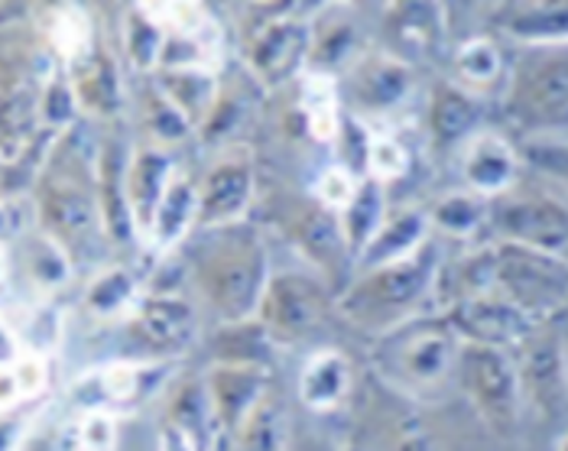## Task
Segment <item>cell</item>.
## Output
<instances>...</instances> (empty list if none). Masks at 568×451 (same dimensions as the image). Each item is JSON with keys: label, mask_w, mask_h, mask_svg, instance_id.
<instances>
[{"label": "cell", "mask_w": 568, "mask_h": 451, "mask_svg": "<svg viewBox=\"0 0 568 451\" xmlns=\"http://www.w3.org/2000/svg\"><path fill=\"white\" fill-rule=\"evenodd\" d=\"M202 383L224 439H231L244 426V419L270 397V370L263 363L212 361L202 373Z\"/></svg>", "instance_id": "obj_18"}, {"label": "cell", "mask_w": 568, "mask_h": 451, "mask_svg": "<svg viewBox=\"0 0 568 451\" xmlns=\"http://www.w3.org/2000/svg\"><path fill=\"white\" fill-rule=\"evenodd\" d=\"M351 383H354V370L348 358L335 348H322L308 355V361L303 363L296 393L303 407L312 412H332L348 400Z\"/></svg>", "instance_id": "obj_29"}, {"label": "cell", "mask_w": 568, "mask_h": 451, "mask_svg": "<svg viewBox=\"0 0 568 451\" xmlns=\"http://www.w3.org/2000/svg\"><path fill=\"white\" fill-rule=\"evenodd\" d=\"M20 267L23 276L30 279V286H37L40 293H55L72 279V257L37 227V234H27L20 240Z\"/></svg>", "instance_id": "obj_37"}, {"label": "cell", "mask_w": 568, "mask_h": 451, "mask_svg": "<svg viewBox=\"0 0 568 451\" xmlns=\"http://www.w3.org/2000/svg\"><path fill=\"white\" fill-rule=\"evenodd\" d=\"M387 218H390V212H387V185L364 176L357 182L354 198L338 212V225H342V237L348 244L351 260L361 257V250L374 240V234L384 227Z\"/></svg>", "instance_id": "obj_35"}, {"label": "cell", "mask_w": 568, "mask_h": 451, "mask_svg": "<svg viewBox=\"0 0 568 451\" xmlns=\"http://www.w3.org/2000/svg\"><path fill=\"white\" fill-rule=\"evenodd\" d=\"M175 173L179 170H175L170 150L153 146V143L133 146L131 163H128V205H131V218L140 244L146 240L153 218H156V208H160Z\"/></svg>", "instance_id": "obj_23"}, {"label": "cell", "mask_w": 568, "mask_h": 451, "mask_svg": "<svg viewBox=\"0 0 568 451\" xmlns=\"http://www.w3.org/2000/svg\"><path fill=\"white\" fill-rule=\"evenodd\" d=\"M500 30L524 45H568V0L510 3L497 13Z\"/></svg>", "instance_id": "obj_31"}, {"label": "cell", "mask_w": 568, "mask_h": 451, "mask_svg": "<svg viewBox=\"0 0 568 451\" xmlns=\"http://www.w3.org/2000/svg\"><path fill=\"white\" fill-rule=\"evenodd\" d=\"M37 227L69 257L88 260L111 247L98 202V136L79 121L52 140L33 182Z\"/></svg>", "instance_id": "obj_1"}, {"label": "cell", "mask_w": 568, "mask_h": 451, "mask_svg": "<svg viewBox=\"0 0 568 451\" xmlns=\"http://www.w3.org/2000/svg\"><path fill=\"white\" fill-rule=\"evenodd\" d=\"M286 234L325 283L342 279V289L348 286V273H354V260H351L348 244L342 237V225H338L335 212L322 208L315 198H300L286 212Z\"/></svg>", "instance_id": "obj_17"}, {"label": "cell", "mask_w": 568, "mask_h": 451, "mask_svg": "<svg viewBox=\"0 0 568 451\" xmlns=\"http://www.w3.org/2000/svg\"><path fill=\"white\" fill-rule=\"evenodd\" d=\"M27 403H30V400H27V393H23V387H20V377H17V370H13V363H3V367H0V412L27 407Z\"/></svg>", "instance_id": "obj_47"}, {"label": "cell", "mask_w": 568, "mask_h": 451, "mask_svg": "<svg viewBox=\"0 0 568 451\" xmlns=\"http://www.w3.org/2000/svg\"><path fill=\"white\" fill-rule=\"evenodd\" d=\"M357 176L345 170L342 163H332V166H325L322 173H318V180H315V188H312V198L322 205V208H328V212H342L345 205H348L351 198H354V192H357Z\"/></svg>", "instance_id": "obj_45"}, {"label": "cell", "mask_w": 568, "mask_h": 451, "mask_svg": "<svg viewBox=\"0 0 568 451\" xmlns=\"http://www.w3.org/2000/svg\"><path fill=\"white\" fill-rule=\"evenodd\" d=\"M524 407H532L546 419H559L568 409V355L562 338L539 325L514 351Z\"/></svg>", "instance_id": "obj_14"}, {"label": "cell", "mask_w": 568, "mask_h": 451, "mask_svg": "<svg viewBox=\"0 0 568 451\" xmlns=\"http://www.w3.org/2000/svg\"><path fill=\"white\" fill-rule=\"evenodd\" d=\"M290 435H293L290 412L283 407V400L273 397L270 390V397L231 435V445L234 451H290Z\"/></svg>", "instance_id": "obj_38"}, {"label": "cell", "mask_w": 568, "mask_h": 451, "mask_svg": "<svg viewBox=\"0 0 568 451\" xmlns=\"http://www.w3.org/2000/svg\"><path fill=\"white\" fill-rule=\"evenodd\" d=\"M20 355H23L20 335L13 331V325H10L7 316L0 312V367H3V363H13Z\"/></svg>", "instance_id": "obj_48"}, {"label": "cell", "mask_w": 568, "mask_h": 451, "mask_svg": "<svg viewBox=\"0 0 568 451\" xmlns=\"http://www.w3.org/2000/svg\"><path fill=\"white\" fill-rule=\"evenodd\" d=\"M409 170V153L406 146L387 134H371V146H367V176L384 185L403 180Z\"/></svg>", "instance_id": "obj_42"}, {"label": "cell", "mask_w": 568, "mask_h": 451, "mask_svg": "<svg viewBox=\"0 0 568 451\" xmlns=\"http://www.w3.org/2000/svg\"><path fill=\"white\" fill-rule=\"evenodd\" d=\"M328 283L306 270L273 273L263 289L257 321L276 345H300L328 318Z\"/></svg>", "instance_id": "obj_8"}, {"label": "cell", "mask_w": 568, "mask_h": 451, "mask_svg": "<svg viewBox=\"0 0 568 451\" xmlns=\"http://www.w3.org/2000/svg\"><path fill=\"white\" fill-rule=\"evenodd\" d=\"M189 276L221 325L251 321L273 276L266 240L247 222L202 230L189 254Z\"/></svg>", "instance_id": "obj_2"}, {"label": "cell", "mask_w": 568, "mask_h": 451, "mask_svg": "<svg viewBox=\"0 0 568 451\" xmlns=\"http://www.w3.org/2000/svg\"><path fill=\"white\" fill-rule=\"evenodd\" d=\"M442 316L452 325V331L462 338V345H481V348H500V351H517L542 325L539 318L520 309L514 299H507L500 289L462 299V303L448 306Z\"/></svg>", "instance_id": "obj_12"}, {"label": "cell", "mask_w": 568, "mask_h": 451, "mask_svg": "<svg viewBox=\"0 0 568 451\" xmlns=\"http://www.w3.org/2000/svg\"><path fill=\"white\" fill-rule=\"evenodd\" d=\"M429 240H433L429 212H426V208H403V212L390 215V218L384 222V227L374 234V240L361 250V257L354 260V273L409 260V257L419 254Z\"/></svg>", "instance_id": "obj_26"}, {"label": "cell", "mask_w": 568, "mask_h": 451, "mask_svg": "<svg viewBox=\"0 0 568 451\" xmlns=\"http://www.w3.org/2000/svg\"><path fill=\"white\" fill-rule=\"evenodd\" d=\"M79 451H114L118 449V416L94 409V412H79L72 422Z\"/></svg>", "instance_id": "obj_43"}, {"label": "cell", "mask_w": 568, "mask_h": 451, "mask_svg": "<svg viewBox=\"0 0 568 451\" xmlns=\"http://www.w3.org/2000/svg\"><path fill=\"white\" fill-rule=\"evenodd\" d=\"M37 17L33 7H20V3H0V30H13L23 27Z\"/></svg>", "instance_id": "obj_49"}, {"label": "cell", "mask_w": 568, "mask_h": 451, "mask_svg": "<svg viewBox=\"0 0 568 451\" xmlns=\"http://www.w3.org/2000/svg\"><path fill=\"white\" fill-rule=\"evenodd\" d=\"M23 451H79L72 422H69V426H49V422H40V429L30 435V442L23 445Z\"/></svg>", "instance_id": "obj_46"}, {"label": "cell", "mask_w": 568, "mask_h": 451, "mask_svg": "<svg viewBox=\"0 0 568 451\" xmlns=\"http://www.w3.org/2000/svg\"><path fill=\"white\" fill-rule=\"evenodd\" d=\"M462 182L468 192L497 202L514 192L520 176V153L517 146L497 131H478L462 146Z\"/></svg>", "instance_id": "obj_22"}, {"label": "cell", "mask_w": 568, "mask_h": 451, "mask_svg": "<svg viewBox=\"0 0 568 451\" xmlns=\"http://www.w3.org/2000/svg\"><path fill=\"white\" fill-rule=\"evenodd\" d=\"M342 101H348L354 117H387L399 111L416 89V72L394 52H364L342 75Z\"/></svg>", "instance_id": "obj_13"}, {"label": "cell", "mask_w": 568, "mask_h": 451, "mask_svg": "<svg viewBox=\"0 0 568 451\" xmlns=\"http://www.w3.org/2000/svg\"><path fill=\"white\" fill-rule=\"evenodd\" d=\"M556 451H568V435L559 442V445H556Z\"/></svg>", "instance_id": "obj_51"}, {"label": "cell", "mask_w": 568, "mask_h": 451, "mask_svg": "<svg viewBox=\"0 0 568 451\" xmlns=\"http://www.w3.org/2000/svg\"><path fill=\"white\" fill-rule=\"evenodd\" d=\"M257 195V166L247 150H231L199 180V230L241 225Z\"/></svg>", "instance_id": "obj_16"}, {"label": "cell", "mask_w": 568, "mask_h": 451, "mask_svg": "<svg viewBox=\"0 0 568 451\" xmlns=\"http://www.w3.org/2000/svg\"><path fill=\"white\" fill-rule=\"evenodd\" d=\"M481 98L462 89L455 79L452 82H438L436 89L429 91L426 101V127L429 136L438 146H465L471 136L481 131Z\"/></svg>", "instance_id": "obj_25"}, {"label": "cell", "mask_w": 568, "mask_h": 451, "mask_svg": "<svg viewBox=\"0 0 568 451\" xmlns=\"http://www.w3.org/2000/svg\"><path fill=\"white\" fill-rule=\"evenodd\" d=\"M455 82L471 94H487L497 85H507V59L504 49L490 37H471L455 49Z\"/></svg>", "instance_id": "obj_36"}, {"label": "cell", "mask_w": 568, "mask_h": 451, "mask_svg": "<svg viewBox=\"0 0 568 451\" xmlns=\"http://www.w3.org/2000/svg\"><path fill=\"white\" fill-rule=\"evenodd\" d=\"M367 52L364 27L351 7H322L308 17V72L338 79Z\"/></svg>", "instance_id": "obj_20"}, {"label": "cell", "mask_w": 568, "mask_h": 451, "mask_svg": "<svg viewBox=\"0 0 568 451\" xmlns=\"http://www.w3.org/2000/svg\"><path fill=\"white\" fill-rule=\"evenodd\" d=\"M387 43L396 59L416 62L436 55L445 43V10L438 3H399L387 10Z\"/></svg>", "instance_id": "obj_24"}, {"label": "cell", "mask_w": 568, "mask_h": 451, "mask_svg": "<svg viewBox=\"0 0 568 451\" xmlns=\"http://www.w3.org/2000/svg\"><path fill=\"white\" fill-rule=\"evenodd\" d=\"M504 111L524 134L568 131V45H526L507 72Z\"/></svg>", "instance_id": "obj_4"}, {"label": "cell", "mask_w": 568, "mask_h": 451, "mask_svg": "<svg viewBox=\"0 0 568 451\" xmlns=\"http://www.w3.org/2000/svg\"><path fill=\"white\" fill-rule=\"evenodd\" d=\"M143 286L140 276L124 267V264H111L91 276V283L82 293V309L85 316L98 321H114V318H128L136 309V303L143 299Z\"/></svg>", "instance_id": "obj_32"}, {"label": "cell", "mask_w": 568, "mask_h": 451, "mask_svg": "<svg viewBox=\"0 0 568 451\" xmlns=\"http://www.w3.org/2000/svg\"><path fill=\"white\" fill-rule=\"evenodd\" d=\"M429 225L445 237H458V240L478 237L490 225V202L468 188L448 192L429 208Z\"/></svg>", "instance_id": "obj_40"}, {"label": "cell", "mask_w": 568, "mask_h": 451, "mask_svg": "<svg viewBox=\"0 0 568 451\" xmlns=\"http://www.w3.org/2000/svg\"><path fill=\"white\" fill-rule=\"evenodd\" d=\"M497 244H517L562 257L568 250V205L552 195H504L490 202Z\"/></svg>", "instance_id": "obj_11"}, {"label": "cell", "mask_w": 568, "mask_h": 451, "mask_svg": "<svg viewBox=\"0 0 568 451\" xmlns=\"http://www.w3.org/2000/svg\"><path fill=\"white\" fill-rule=\"evenodd\" d=\"M442 247L429 240L409 260L354 273L338 293V312L371 335H390L396 328L426 316V306L436 303V283L442 270Z\"/></svg>", "instance_id": "obj_3"}, {"label": "cell", "mask_w": 568, "mask_h": 451, "mask_svg": "<svg viewBox=\"0 0 568 451\" xmlns=\"http://www.w3.org/2000/svg\"><path fill=\"white\" fill-rule=\"evenodd\" d=\"M43 419L45 403H27V407L0 412V451H23Z\"/></svg>", "instance_id": "obj_44"}, {"label": "cell", "mask_w": 568, "mask_h": 451, "mask_svg": "<svg viewBox=\"0 0 568 451\" xmlns=\"http://www.w3.org/2000/svg\"><path fill=\"white\" fill-rule=\"evenodd\" d=\"M133 146L121 134L101 136L98 140V202H101V218L104 234L111 247H131L136 240V227L128 205V163H131Z\"/></svg>", "instance_id": "obj_21"}, {"label": "cell", "mask_w": 568, "mask_h": 451, "mask_svg": "<svg viewBox=\"0 0 568 451\" xmlns=\"http://www.w3.org/2000/svg\"><path fill=\"white\" fill-rule=\"evenodd\" d=\"M13 234V215H10V208H7V202L0 198V244L7 240Z\"/></svg>", "instance_id": "obj_50"}, {"label": "cell", "mask_w": 568, "mask_h": 451, "mask_svg": "<svg viewBox=\"0 0 568 451\" xmlns=\"http://www.w3.org/2000/svg\"><path fill=\"white\" fill-rule=\"evenodd\" d=\"M124 55L131 62L133 72L140 75H153L160 69L163 59V45H166V30L156 20L150 3H136L124 13Z\"/></svg>", "instance_id": "obj_39"}, {"label": "cell", "mask_w": 568, "mask_h": 451, "mask_svg": "<svg viewBox=\"0 0 568 451\" xmlns=\"http://www.w3.org/2000/svg\"><path fill=\"white\" fill-rule=\"evenodd\" d=\"M241 59L266 91L300 82L308 72V17L293 7L261 10L244 30Z\"/></svg>", "instance_id": "obj_6"}, {"label": "cell", "mask_w": 568, "mask_h": 451, "mask_svg": "<svg viewBox=\"0 0 568 451\" xmlns=\"http://www.w3.org/2000/svg\"><path fill=\"white\" fill-rule=\"evenodd\" d=\"M163 426L179 432L185 442H192L199 451H221L224 432H221L219 419L212 400L205 393L202 377L182 380L166 400V412H163Z\"/></svg>", "instance_id": "obj_27"}, {"label": "cell", "mask_w": 568, "mask_h": 451, "mask_svg": "<svg viewBox=\"0 0 568 451\" xmlns=\"http://www.w3.org/2000/svg\"><path fill=\"white\" fill-rule=\"evenodd\" d=\"M195 227H199V180H192L189 173L179 170L156 208V218H153L143 247L166 257Z\"/></svg>", "instance_id": "obj_28"}, {"label": "cell", "mask_w": 568, "mask_h": 451, "mask_svg": "<svg viewBox=\"0 0 568 451\" xmlns=\"http://www.w3.org/2000/svg\"><path fill=\"white\" fill-rule=\"evenodd\" d=\"M497 250V289L532 318L568 303V264L562 257L529 250L517 244H494Z\"/></svg>", "instance_id": "obj_10"}, {"label": "cell", "mask_w": 568, "mask_h": 451, "mask_svg": "<svg viewBox=\"0 0 568 451\" xmlns=\"http://www.w3.org/2000/svg\"><path fill=\"white\" fill-rule=\"evenodd\" d=\"M458 380L465 397L471 400L484 426L497 435H514L524 416V390L514 351L462 345L458 355Z\"/></svg>", "instance_id": "obj_7"}, {"label": "cell", "mask_w": 568, "mask_h": 451, "mask_svg": "<svg viewBox=\"0 0 568 451\" xmlns=\"http://www.w3.org/2000/svg\"><path fill=\"white\" fill-rule=\"evenodd\" d=\"M150 79L182 111V117L195 131L202 127V121L209 117L212 104L219 101L221 94L219 72L215 69H160Z\"/></svg>", "instance_id": "obj_34"}, {"label": "cell", "mask_w": 568, "mask_h": 451, "mask_svg": "<svg viewBox=\"0 0 568 451\" xmlns=\"http://www.w3.org/2000/svg\"><path fill=\"white\" fill-rule=\"evenodd\" d=\"M136 111H140V127L143 134L150 136L153 146L170 150L175 143H182L185 136L192 134L195 127L182 117V111L175 107L173 101L156 89V82L150 79L140 94H136Z\"/></svg>", "instance_id": "obj_41"}, {"label": "cell", "mask_w": 568, "mask_h": 451, "mask_svg": "<svg viewBox=\"0 0 568 451\" xmlns=\"http://www.w3.org/2000/svg\"><path fill=\"white\" fill-rule=\"evenodd\" d=\"M303 127L318 143H335L345 124V104H342V85L332 75L306 72L300 79V98H296Z\"/></svg>", "instance_id": "obj_30"}, {"label": "cell", "mask_w": 568, "mask_h": 451, "mask_svg": "<svg viewBox=\"0 0 568 451\" xmlns=\"http://www.w3.org/2000/svg\"><path fill=\"white\" fill-rule=\"evenodd\" d=\"M40 17L45 20L43 45L59 69H69L75 59H82L88 49L98 43V30H94V20L85 7L62 3L52 10H40Z\"/></svg>", "instance_id": "obj_33"}, {"label": "cell", "mask_w": 568, "mask_h": 451, "mask_svg": "<svg viewBox=\"0 0 568 451\" xmlns=\"http://www.w3.org/2000/svg\"><path fill=\"white\" fill-rule=\"evenodd\" d=\"M221 451H224V449H221Z\"/></svg>", "instance_id": "obj_52"}, {"label": "cell", "mask_w": 568, "mask_h": 451, "mask_svg": "<svg viewBox=\"0 0 568 451\" xmlns=\"http://www.w3.org/2000/svg\"><path fill=\"white\" fill-rule=\"evenodd\" d=\"M124 325L136 361L146 363H173L199 338V316L179 293H143Z\"/></svg>", "instance_id": "obj_9"}, {"label": "cell", "mask_w": 568, "mask_h": 451, "mask_svg": "<svg viewBox=\"0 0 568 451\" xmlns=\"http://www.w3.org/2000/svg\"><path fill=\"white\" fill-rule=\"evenodd\" d=\"M458 355L462 338L445 316H423L384 335L377 367L403 393H426L458 370Z\"/></svg>", "instance_id": "obj_5"}, {"label": "cell", "mask_w": 568, "mask_h": 451, "mask_svg": "<svg viewBox=\"0 0 568 451\" xmlns=\"http://www.w3.org/2000/svg\"><path fill=\"white\" fill-rule=\"evenodd\" d=\"M173 363H146V361H111L98 363L85 370L75 383H72V403L79 412H114L118 409L136 407L143 403L150 393H156L166 377H170Z\"/></svg>", "instance_id": "obj_15"}, {"label": "cell", "mask_w": 568, "mask_h": 451, "mask_svg": "<svg viewBox=\"0 0 568 451\" xmlns=\"http://www.w3.org/2000/svg\"><path fill=\"white\" fill-rule=\"evenodd\" d=\"M69 85L75 94L79 114L91 121H118L128 107V82L121 75V65L108 45L98 43L88 49L82 59H75L69 69Z\"/></svg>", "instance_id": "obj_19"}]
</instances>
